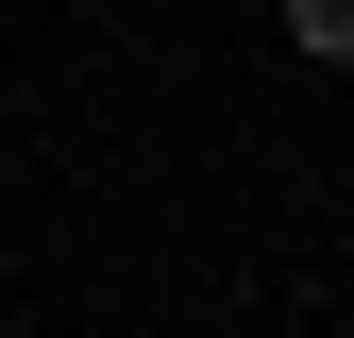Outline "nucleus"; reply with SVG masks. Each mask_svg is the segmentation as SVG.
<instances>
[{"instance_id": "1", "label": "nucleus", "mask_w": 354, "mask_h": 338, "mask_svg": "<svg viewBox=\"0 0 354 338\" xmlns=\"http://www.w3.org/2000/svg\"><path fill=\"white\" fill-rule=\"evenodd\" d=\"M287 51L304 68H354V0H287Z\"/></svg>"}]
</instances>
